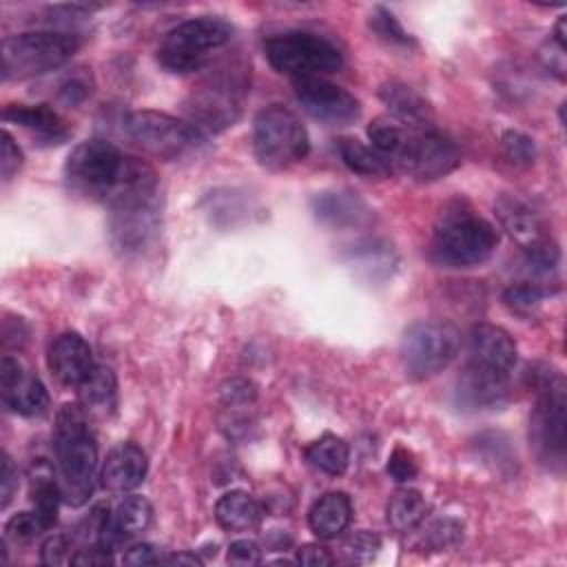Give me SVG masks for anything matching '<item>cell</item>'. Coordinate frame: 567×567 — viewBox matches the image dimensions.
<instances>
[{"label": "cell", "instance_id": "f35d334b", "mask_svg": "<svg viewBox=\"0 0 567 567\" xmlns=\"http://www.w3.org/2000/svg\"><path fill=\"white\" fill-rule=\"evenodd\" d=\"M388 474L396 483H410L419 474V465L414 461V454L405 447H394L390 458H388Z\"/></svg>", "mask_w": 567, "mask_h": 567}, {"label": "cell", "instance_id": "52a82bcc", "mask_svg": "<svg viewBox=\"0 0 567 567\" xmlns=\"http://www.w3.org/2000/svg\"><path fill=\"white\" fill-rule=\"evenodd\" d=\"M230 38L233 27L224 18H190L164 35L157 49V60L164 69L173 73L199 71L206 64L208 53L228 44Z\"/></svg>", "mask_w": 567, "mask_h": 567}, {"label": "cell", "instance_id": "60d3db41", "mask_svg": "<svg viewBox=\"0 0 567 567\" xmlns=\"http://www.w3.org/2000/svg\"><path fill=\"white\" fill-rule=\"evenodd\" d=\"M22 166V151L18 148V144L13 142V137L2 131V146H0V171H2V179L9 182L13 177V173H18V168Z\"/></svg>", "mask_w": 567, "mask_h": 567}, {"label": "cell", "instance_id": "8fae6325", "mask_svg": "<svg viewBox=\"0 0 567 567\" xmlns=\"http://www.w3.org/2000/svg\"><path fill=\"white\" fill-rule=\"evenodd\" d=\"M529 419V436L543 461H560L565 452V383L558 374H543Z\"/></svg>", "mask_w": 567, "mask_h": 567}, {"label": "cell", "instance_id": "5b68a950", "mask_svg": "<svg viewBox=\"0 0 567 567\" xmlns=\"http://www.w3.org/2000/svg\"><path fill=\"white\" fill-rule=\"evenodd\" d=\"M264 51L272 69L297 80L334 73L343 66L341 49L326 35L312 31H284L264 42Z\"/></svg>", "mask_w": 567, "mask_h": 567}, {"label": "cell", "instance_id": "7402d4cb", "mask_svg": "<svg viewBox=\"0 0 567 567\" xmlns=\"http://www.w3.org/2000/svg\"><path fill=\"white\" fill-rule=\"evenodd\" d=\"M414 128H408L394 117H377L368 126V137L372 148L390 164L405 171L412 144H414Z\"/></svg>", "mask_w": 567, "mask_h": 567}, {"label": "cell", "instance_id": "44dd1931", "mask_svg": "<svg viewBox=\"0 0 567 567\" xmlns=\"http://www.w3.org/2000/svg\"><path fill=\"white\" fill-rule=\"evenodd\" d=\"M496 217L507 235L525 250L547 237L540 217L518 197L501 195L496 202Z\"/></svg>", "mask_w": 567, "mask_h": 567}, {"label": "cell", "instance_id": "d6986e66", "mask_svg": "<svg viewBox=\"0 0 567 567\" xmlns=\"http://www.w3.org/2000/svg\"><path fill=\"white\" fill-rule=\"evenodd\" d=\"M312 213L319 221L332 228L361 226L370 219L368 204L350 190H326L312 197Z\"/></svg>", "mask_w": 567, "mask_h": 567}, {"label": "cell", "instance_id": "bcb514c9", "mask_svg": "<svg viewBox=\"0 0 567 567\" xmlns=\"http://www.w3.org/2000/svg\"><path fill=\"white\" fill-rule=\"evenodd\" d=\"M159 554L153 545L148 543H137L133 547H128L122 556V563L126 565H153V563H159Z\"/></svg>", "mask_w": 567, "mask_h": 567}, {"label": "cell", "instance_id": "ffe728a7", "mask_svg": "<svg viewBox=\"0 0 567 567\" xmlns=\"http://www.w3.org/2000/svg\"><path fill=\"white\" fill-rule=\"evenodd\" d=\"M379 97L392 111L394 120H399L408 128H432V106L412 86L403 82H385L379 89Z\"/></svg>", "mask_w": 567, "mask_h": 567}, {"label": "cell", "instance_id": "ee69618b", "mask_svg": "<svg viewBox=\"0 0 567 567\" xmlns=\"http://www.w3.org/2000/svg\"><path fill=\"white\" fill-rule=\"evenodd\" d=\"M18 487V472L7 454H2L0 463V507H7L13 498V492Z\"/></svg>", "mask_w": 567, "mask_h": 567}, {"label": "cell", "instance_id": "cb8c5ba5", "mask_svg": "<svg viewBox=\"0 0 567 567\" xmlns=\"http://www.w3.org/2000/svg\"><path fill=\"white\" fill-rule=\"evenodd\" d=\"M2 120L13 122V124L27 128L29 133L38 135L40 140L53 142V144H60L69 135L64 120L53 109H49L47 104H33V106H29V104H9L2 111Z\"/></svg>", "mask_w": 567, "mask_h": 567}, {"label": "cell", "instance_id": "74e56055", "mask_svg": "<svg viewBox=\"0 0 567 567\" xmlns=\"http://www.w3.org/2000/svg\"><path fill=\"white\" fill-rule=\"evenodd\" d=\"M501 142H503L505 155L514 164H518V166L534 164V159H536V144H534L532 137H527L525 133H518V131H507Z\"/></svg>", "mask_w": 567, "mask_h": 567}, {"label": "cell", "instance_id": "3957f363", "mask_svg": "<svg viewBox=\"0 0 567 567\" xmlns=\"http://www.w3.org/2000/svg\"><path fill=\"white\" fill-rule=\"evenodd\" d=\"M498 244L496 228L474 215L465 204H447L434 226V255L441 264L452 268L478 266L494 252Z\"/></svg>", "mask_w": 567, "mask_h": 567}, {"label": "cell", "instance_id": "e0dca14e", "mask_svg": "<svg viewBox=\"0 0 567 567\" xmlns=\"http://www.w3.org/2000/svg\"><path fill=\"white\" fill-rule=\"evenodd\" d=\"M146 470L148 458L144 450L135 443H120L106 454L100 467V483L111 492H128L144 481Z\"/></svg>", "mask_w": 567, "mask_h": 567}, {"label": "cell", "instance_id": "484cf974", "mask_svg": "<svg viewBox=\"0 0 567 567\" xmlns=\"http://www.w3.org/2000/svg\"><path fill=\"white\" fill-rule=\"evenodd\" d=\"M261 505L244 489H230L215 503V518L228 532L252 529L261 520Z\"/></svg>", "mask_w": 567, "mask_h": 567}, {"label": "cell", "instance_id": "8992f818", "mask_svg": "<svg viewBox=\"0 0 567 567\" xmlns=\"http://www.w3.org/2000/svg\"><path fill=\"white\" fill-rule=\"evenodd\" d=\"M252 148L264 168L284 171L308 155L310 140L306 126L290 109L270 104L255 115Z\"/></svg>", "mask_w": 567, "mask_h": 567}, {"label": "cell", "instance_id": "f907efd6", "mask_svg": "<svg viewBox=\"0 0 567 567\" xmlns=\"http://www.w3.org/2000/svg\"><path fill=\"white\" fill-rule=\"evenodd\" d=\"M554 40H556L558 49H560V51H565V47H567V38H565V16H560V18L556 20V27H554Z\"/></svg>", "mask_w": 567, "mask_h": 567}, {"label": "cell", "instance_id": "b9f144b4", "mask_svg": "<svg viewBox=\"0 0 567 567\" xmlns=\"http://www.w3.org/2000/svg\"><path fill=\"white\" fill-rule=\"evenodd\" d=\"M226 558H228L230 565H241V567L257 565V563H261V549H259V545L255 540L241 538V540L230 543Z\"/></svg>", "mask_w": 567, "mask_h": 567}, {"label": "cell", "instance_id": "681fc988", "mask_svg": "<svg viewBox=\"0 0 567 567\" xmlns=\"http://www.w3.org/2000/svg\"><path fill=\"white\" fill-rule=\"evenodd\" d=\"M159 563H166V565H197V563H199V558H197L195 554L182 551V554L164 556V558H159Z\"/></svg>", "mask_w": 567, "mask_h": 567}, {"label": "cell", "instance_id": "30bf717a", "mask_svg": "<svg viewBox=\"0 0 567 567\" xmlns=\"http://www.w3.org/2000/svg\"><path fill=\"white\" fill-rule=\"evenodd\" d=\"M109 230L115 248L124 252H137L151 241L157 230V186L126 193L124 197H117L113 204H109Z\"/></svg>", "mask_w": 567, "mask_h": 567}, {"label": "cell", "instance_id": "2e32d148", "mask_svg": "<svg viewBox=\"0 0 567 567\" xmlns=\"http://www.w3.org/2000/svg\"><path fill=\"white\" fill-rule=\"evenodd\" d=\"M47 365L62 385L75 390L95 368L93 352L78 332H62L51 341L47 350Z\"/></svg>", "mask_w": 567, "mask_h": 567}, {"label": "cell", "instance_id": "8d00e7d4", "mask_svg": "<svg viewBox=\"0 0 567 567\" xmlns=\"http://www.w3.org/2000/svg\"><path fill=\"white\" fill-rule=\"evenodd\" d=\"M379 547H381L379 536L372 534V532L361 529V532H354V534H350V536L346 538V543H343V554H346V558L352 560V563H368V560H372V558L377 556Z\"/></svg>", "mask_w": 567, "mask_h": 567}, {"label": "cell", "instance_id": "f546056e", "mask_svg": "<svg viewBox=\"0 0 567 567\" xmlns=\"http://www.w3.org/2000/svg\"><path fill=\"white\" fill-rule=\"evenodd\" d=\"M153 518V507L144 496H126L117 503L115 512L111 514V523L122 538H131L142 534Z\"/></svg>", "mask_w": 567, "mask_h": 567}, {"label": "cell", "instance_id": "4fadbf2b", "mask_svg": "<svg viewBox=\"0 0 567 567\" xmlns=\"http://www.w3.org/2000/svg\"><path fill=\"white\" fill-rule=\"evenodd\" d=\"M0 392L4 405L22 416H40L49 408L44 383L9 354L0 361Z\"/></svg>", "mask_w": 567, "mask_h": 567}, {"label": "cell", "instance_id": "9a60e30c", "mask_svg": "<svg viewBox=\"0 0 567 567\" xmlns=\"http://www.w3.org/2000/svg\"><path fill=\"white\" fill-rule=\"evenodd\" d=\"M507 372L470 361L456 381V403L463 410H492L507 399Z\"/></svg>", "mask_w": 567, "mask_h": 567}, {"label": "cell", "instance_id": "4316f807", "mask_svg": "<svg viewBox=\"0 0 567 567\" xmlns=\"http://www.w3.org/2000/svg\"><path fill=\"white\" fill-rule=\"evenodd\" d=\"M337 153H339L341 162L357 175L381 179L392 173V166L374 148L365 146L363 142H359L354 137L337 140Z\"/></svg>", "mask_w": 567, "mask_h": 567}, {"label": "cell", "instance_id": "7a4b0ae2", "mask_svg": "<svg viewBox=\"0 0 567 567\" xmlns=\"http://www.w3.org/2000/svg\"><path fill=\"white\" fill-rule=\"evenodd\" d=\"M53 447L62 476V496L71 505H82L93 489L97 445L89 427V414L80 403H66L58 412Z\"/></svg>", "mask_w": 567, "mask_h": 567}, {"label": "cell", "instance_id": "836d02e7", "mask_svg": "<svg viewBox=\"0 0 567 567\" xmlns=\"http://www.w3.org/2000/svg\"><path fill=\"white\" fill-rule=\"evenodd\" d=\"M547 295V290L538 284H529V281H523V284H512L505 292H503V301L516 310V312H532L540 301L543 297Z\"/></svg>", "mask_w": 567, "mask_h": 567}, {"label": "cell", "instance_id": "603a6c76", "mask_svg": "<svg viewBox=\"0 0 567 567\" xmlns=\"http://www.w3.org/2000/svg\"><path fill=\"white\" fill-rule=\"evenodd\" d=\"M352 518V503L343 492H328L317 498L308 512V527L310 532L321 538L330 540L346 532Z\"/></svg>", "mask_w": 567, "mask_h": 567}, {"label": "cell", "instance_id": "e575fe53", "mask_svg": "<svg viewBox=\"0 0 567 567\" xmlns=\"http://www.w3.org/2000/svg\"><path fill=\"white\" fill-rule=\"evenodd\" d=\"M392 250H388V246H379L377 241L363 246V250H359L354 257V266L368 270L370 277H374V272H381V277H385L392 270Z\"/></svg>", "mask_w": 567, "mask_h": 567}, {"label": "cell", "instance_id": "c3c4849f", "mask_svg": "<svg viewBox=\"0 0 567 567\" xmlns=\"http://www.w3.org/2000/svg\"><path fill=\"white\" fill-rule=\"evenodd\" d=\"M71 563L73 565H106V563H111V554L104 551L100 545H95V547H86L80 554H75L71 558Z\"/></svg>", "mask_w": 567, "mask_h": 567}, {"label": "cell", "instance_id": "277c9868", "mask_svg": "<svg viewBox=\"0 0 567 567\" xmlns=\"http://www.w3.org/2000/svg\"><path fill=\"white\" fill-rule=\"evenodd\" d=\"M80 40L73 31H29L2 40V78L27 80L62 66L78 51Z\"/></svg>", "mask_w": 567, "mask_h": 567}, {"label": "cell", "instance_id": "f6af8a7d", "mask_svg": "<svg viewBox=\"0 0 567 567\" xmlns=\"http://www.w3.org/2000/svg\"><path fill=\"white\" fill-rule=\"evenodd\" d=\"M297 563L310 565V567H321V565H332L334 558H332V554L323 545L308 543V545H301L297 549Z\"/></svg>", "mask_w": 567, "mask_h": 567}, {"label": "cell", "instance_id": "7dc6e473", "mask_svg": "<svg viewBox=\"0 0 567 567\" xmlns=\"http://www.w3.org/2000/svg\"><path fill=\"white\" fill-rule=\"evenodd\" d=\"M89 84L84 82V80H80L78 75H73V78H69L64 84H62V89H60V97L66 102V104H78V102H82L86 95H89Z\"/></svg>", "mask_w": 567, "mask_h": 567}, {"label": "cell", "instance_id": "f1b7e54d", "mask_svg": "<svg viewBox=\"0 0 567 567\" xmlns=\"http://www.w3.org/2000/svg\"><path fill=\"white\" fill-rule=\"evenodd\" d=\"M427 501L416 489H401L392 496L388 505V523L396 532L414 529L427 514Z\"/></svg>", "mask_w": 567, "mask_h": 567}, {"label": "cell", "instance_id": "d590c367", "mask_svg": "<svg viewBox=\"0 0 567 567\" xmlns=\"http://www.w3.org/2000/svg\"><path fill=\"white\" fill-rule=\"evenodd\" d=\"M525 259H527V266L534 270V272H540V275H547L549 270H554L560 261V250H558V244L551 239V237H545L543 241L525 248Z\"/></svg>", "mask_w": 567, "mask_h": 567}, {"label": "cell", "instance_id": "7c38bea8", "mask_svg": "<svg viewBox=\"0 0 567 567\" xmlns=\"http://www.w3.org/2000/svg\"><path fill=\"white\" fill-rule=\"evenodd\" d=\"M295 95L308 115H312L319 122L332 124V126L350 124L361 113V104L350 91H346L339 84H332L323 78L297 80Z\"/></svg>", "mask_w": 567, "mask_h": 567}, {"label": "cell", "instance_id": "ab89813d", "mask_svg": "<svg viewBox=\"0 0 567 567\" xmlns=\"http://www.w3.org/2000/svg\"><path fill=\"white\" fill-rule=\"evenodd\" d=\"M257 396V390L246 379H233L221 385V401L226 408H248Z\"/></svg>", "mask_w": 567, "mask_h": 567}, {"label": "cell", "instance_id": "ac0fdd59", "mask_svg": "<svg viewBox=\"0 0 567 567\" xmlns=\"http://www.w3.org/2000/svg\"><path fill=\"white\" fill-rule=\"evenodd\" d=\"M470 361L509 374L516 365V343L507 330L478 323L470 332Z\"/></svg>", "mask_w": 567, "mask_h": 567}, {"label": "cell", "instance_id": "1f68e13d", "mask_svg": "<svg viewBox=\"0 0 567 567\" xmlns=\"http://www.w3.org/2000/svg\"><path fill=\"white\" fill-rule=\"evenodd\" d=\"M44 523L35 512H18L4 523V536L13 543H31L44 532Z\"/></svg>", "mask_w": 567, "mask_h": 567}, {"label": "cell", "instance_id": "ba28073f", "mask_svg": "<svg viewBox=\"0 0 567 567\" xmlns=\"http://www.w3.org/2000/svg\"><path fill=\"white\" fill-rule=\"evenodd\" d=\"M461 332L450 321H416L401 339V361L412 379L443 372L458 354Z\"/></svg>", "mask_w": 567, "mask_h": 567}, {"label": "cell", "instance_id": "7bdbcfd3", "mask_svg": "<svg viewBox=\"0 0 567 567\" xmlns=\"http://www.w3.org/2000/svg\"><path fill=\"white\" fill-rule=\"evenodd\" d=\"M66 556H69V538L62 534H53L51 538H47L40 549V560L44 565H62Z\"/></svg>", "mask_w": 567, "mask_h": 567}, {"label": "cell", "instance_id": "4dcf8cb0", "mask_svg": "<svg viewBox=\"0 0 567 567\" xmlns=\"http://www.w3.org/2000/svg\"><path fill=\"white\" fill-rule=\"evenodd\" d=\"M29 496L33 503V512L42 518L44 527H53L55 518H58V505L62 498V487L53 481V476L47 474H38L31 478V487H29Z\"/></svg>", "mask_w": 567, "mask_h": 567}, {"label": "cell", "instance_id": "6da1fadb", "mask_svg": "<svg viewBox=\"0 0 567 567\" xmlns=\"http://www.w3.org/2000/svg\"><path fill=\"white\" fill-rule=\"evenodd\" d=\"M64 179L73 193L106 206L131 190L157 186V175L144 159L124 155L106 140L78 144L66 157Z\"/></svg>", "mask_w": 567, "mask_h": 567}, {"label": "cell", "instance_id": "83f0119b", "mask_svg": "<svg viewBox=\"0 0 567 567\" xmlns=\"http://www.w3.org/2000/svg\"><path fill=\"white\" fill-rule=\"evenodd\" d=\"M306 458L330 476H341L350 463V447L337 434H323L306 447Z\"/></svg>", "mask_w": 567, "mask_h": 567}, {"label": "cell", "instance_id": "9c48e42d", "mask_svg": "<svg viewBox=\"0 0 567 567\" xmlns=\"http://www.w3.org/2000/svg\"><path fill=\"white\" fill-rule=\"evenodd\" d=\"M124 131L144 153L157 159H179L204 142V135L190 122L162 111L128 113Z\"/></svg>", "mask_w": 567, "mask_h": 567}, {"label": "cell", "instance_id": "d6a6232c", "mask_svg": "<svg viewBox=\"0 0 567 567\" xmlns=\"http://www.w3.org/2000/svg\"><path fill=\"white\" fill-rule=\"evenodd\" d=\"M370 29L383 38L385 42H392V44H412V38L410 33H405V29L399 24V20L394 18V13H390L388 9L383 7H374V11L370 13Z\"/></svg>", "mask_w": 567, "mask_h": 567}, {"label": "cell", "instance_id": "d4e9b609", "mask_svg": "<svg viewBox=\"0 0 567 567\" xmlns=\"http://www.w3.org/2000/svg\"><path fill=\"white\" fill-rule=\"evenodd\" d=\"M80 405L89 416H109L117 405V379L111 368L95 365L78 388Z\"/></svg>", "mask_w": 567, "mask_h": 567}, {"label": "cell", "instance_id": "5bb4252c", "mask_svg": "<svg viewBox=\"0 0 567 567\" xmlns=\"http://www.w3.org/2000/svg\"><path fill=\"white\" fill-rule=\"evenodd\" d=\"M461 164L456 144L434 126L414 133V144L405 171L419 179H439Z\"/></svg>", "mask_w": 567, "mask_h": 567}]
</instances>
